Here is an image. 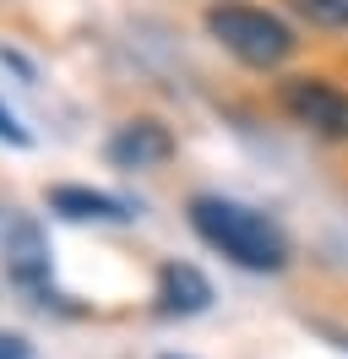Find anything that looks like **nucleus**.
Instances as JSON below:
<instances>
[{
  "instance_id": "obj_7",
  "label": "nucleus",
  "mask_w": 348,
  "mask_h": 359,
  "mask_svg": "<svg viewBox=\"0 0 348 359\" xmlns=\"http://www.w3.org/2000/svg\"><path fill=\"white\" fill-rule=\"evenodd\" d=\"M49 207L65 212V218H98V224L130 218L126 202H114V196H104V191H87V185H55V191H49Z\"/></svg>"
},
{
  "instance_id": "obj_9",
  "label": "nucleus",
  "mask_w": 348,
  "mask_h": 359,
  "mask_svg": "<svg viewBox=\"0 0 348 359\" xmlns=\"http://www.w3.org/2000/svg\"><path fill=\"white\" fill-rule=\"evenodd\" d=\"M0 142H11V147H27V142H33V136L17 126V114L6 109V104H0Z\"/></svg>"
},
{
  "instance_id": "obj_4",
  "label": "nucleus",
  "mask_w": 348,
  "mask_h": 359,
  "mask_svg": "<svg viewBox=\"0 0 348 359\" xmlns=\"http://www.w3.org/2000/svg\"><path fill=\"white\" fill-rule=\"evenodd\" d=\"M0 256H6V272L17 278L22 289H44V283H49V245H44L39 224H27V218L6 224V234H0Z\"/></svg>"
},
{
  "instance_id": "obj_6",
  "label": "nucleus",
  "mask_w": 348,
  "mask_h": 359,
  "mask_svg": "<svg viewBox=\"0 0 348 359\" xmlns=\"http://www.w3.org/2000/svg\"><path fill=\"white\" fill-rule=\"evenodd\" d=\"M158 299H163L169 316H196V311L213 305V283H207L196 267H185V262H169L163 278H158Z\"/></svg>"
},
{
  "instance_id": "obj_5",
  "label": "nucleus",
  "mask_w": 348,
  "mask_h": 359,
  "mask_svg": "<svg viewBox=\"0 0 348 359\" xmlns=\"http://www.w3.org/2000/svg\"><path fill=\"white\" fill-rule=\"evenodd\" d=\"M169 153H174V136L158 120H130L126 131L109 142V158L120 169H158V163H169Z\"/></svg>"
},
{
  "instance_id": "obj_10",
  "label": "nucleus",
  "mask_w": 348,
  "mask_h": 359,
  "mask_svg": "<svg viewBox=\"0 0 348 359\" xmlns=\"http://www.w3.org/2000/svg\"><path fill=\"white\" fill-rule=\"evenodd\" d=\"M0 359H27V343H22V337H6V332H0Z\"/></svg>"
},
{
  "instance_id": "obj_3",
  "label": "nucleus",
  "mask_w": 348,
  "mask_h": 359,
  "mask_svg": "<svg viewBox=\"0 0 348 359\" xmlns=\"http://www.w3.org/2000/svg\"><path fill=\"white\" fill-rule=\"evenodd\" d=\"M283 109L294 114L300 126H310L316 136L348 142V93H337L332 82H316V76L283 82Z\"/></svg>"
},
{
  "instance_id": "obj_2",
  "label": "nucleus",
  "mask_w": 348,
  "mask_h": 359,
  "mask_svg": "<svg viewBox=\"0 0 348 359\" xmlns=\"http://www.w3.org/2000/svg\"><path fill=\"white\" fill-rule=\"evenodd\" d=\"M207 33L256 71H272L294 55L288 22H278V17L261 11V6H213V11H207Z\"/></svg>"
},
{
  "instance_id": "obj_8",
  "label": "nucleus",
  "mask_w": 348,
  "mask_h": 359,
  "mask_svg": "<svg viewBox=\"0 0 348 359\" xmlns=\"http://www.w3.org/2000/svg\"><path fill=\"white\" fill-rule=\"evenodd\" d=\"M310 27H348V0H288Z\"/></svg>"
},
{
  "instance_id": "obj_1",
  "label": "nucleus",
  "mask_w": 348,
  "mask_h": 359,
  "mask_svg": "<svg viewBox=\"0 0 348 359\" xmlns=\"http://www.w3.org/2000/svg\"><path fill=\"white\" fill-rule=\"evenodd\" d=\"M191 229L213 250H223L229 262H239V267H250V272H278L288 262L283 229L267 212H256V207H245V202H229V196H196Z\"/></svg>"
}]
</instances>
